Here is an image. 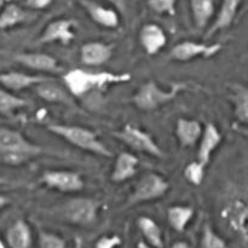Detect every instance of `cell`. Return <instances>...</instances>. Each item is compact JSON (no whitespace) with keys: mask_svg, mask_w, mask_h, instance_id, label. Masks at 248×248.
<instances>
[{"mask_svg":"<svg viewBox=\"0 0 248 248\" xmlns=\"http://www.w3.org/2000/svg\"><path fill=\"white\" fill-rule=\"evenodd\" d=\"M101 202L91 198H74L47 210L51 217L78 227H90L98 219Z\"/></svg>","mask_w":248,"mask_h":248,"instance_id":"3957f363","label":"cell"},{"mask_svg":"<svg viewBox=\"0 0 248 248\" xmlns=\"http://www.w3.org/2000/svg\"><path fill=\"white\" fill-rule=\"evenodd\" d=\"M38 248H67V242L55 232H40L38 235Z\"/></svg>","mask_w":248,"mask_h":248,"instance_id":"4dcf8cb0","label":"cell"},{"mask_svg":"<svg viewBox=\"0 0 248 248\" xmlns=\"http://www.w3.org/2000/svg\"><path fill=\"white\" fill-rule=\"evenodd\" d=\"M113 135L136 152L144 153L159 159L165 156L164 150L159 147L154 138L142 128L133 125H125L120 131H115Z\"/></svg>","mask_w":248,"mask_h":248,"instance_id":"52a82bcc","label":"cell"},{"mask_svg":"<svg viewBox=\"0 0 248 248\" xmlns=\"http://www.w3.org/2000/svg\"><path fill=\"white\" fill-rule=\"evenodd\" d=\"M53 0H23V6L31 11H41L48 9L52 5Z\"/></svg>","mask_w":248,"mask_h":248,"instance_id":"836d02e7","label":"cell"},{"mask_svg":"<svg viewBox=\"0 0 248 248\" xmlns=\"http://www.w3.org/2000/svg\"><path fill=\"white\" fill-rule=\"evenodd\" d=\"M241 2L242 0H222L220 9L218 11L217 16H216L215 22L208 28V31H206V38H210L213 34L229 28L234 23L235 18H236Z\"/></svg>","mask_w":248,"mask_h":248,"instance_id":"ffe728a7","label":"cell"},{"mask_svg":"<svg viewBox=\"0 0 248 248\" xmlns=\"http://www.w3.org/2000/svg\"><path fill=\"white\" fill-rule=\"evenodd\" d=\"M170 190V183L164 176L156 172L145 173L133 188L132 193L128 196L126 206L140 205V203L149 202L164 198Z\"/></svg>","mask_w":248,"mask_h":248,"instance_id":"8992f818","label":"cell"},{"mask_svg":"<svg viewBox=\"0 0 248 248\" xmlns=\"http://www.w3.org/2000/svg\"><path fill=\"white\" fill-rule=\"evenodd\" d=\"M138 39L144 52L149 56L157 55L167 44L166 31L161 26L152 22L143 24Z\"/></svg>","mask_w":248,"mask_h":248,"instance_id":"9a60e30c","label":"cell"},{"mask_svg":"<svg viewBox=\"0 0 248 248\" xmlns=\"http://www.w3.org/2000/svg\"><path fill=\"white\" fill-rule=\"evenodd\" d=\"M203 126L195 119L181 118L176 124V137L183 148H193L198 144Z\"/></svg>","mask_w":248,"mask_h":248,"instance_id":"44dd1931","label":"cell"},{"mask_svg":"<svg viewBox=\"0 0 248 248\" xmlns=\"http://www.w3.org/2000/svg\"><path fill=\"white\" fill-rule=\"evenodd\" d=\"M36 96L44 102L55 104H63V106L74 107V97L69 93L64 86L57 84L55 79H50L47 81H44L34 86Z\"/></svg>","mask_w":248,"mask_h":248,"instance_id":"e0dca14e","label":"cell"},{"mask_svg":"<svg viewBox=\"0 0 248 248\" xmlns=\"http://www.w3.org/2000/svg\"><path fill=\"white\" fill-rule=\"evenodd\" d=\"M140 159L131 153H120L115 157L113 170H111L110 179L115 183H121L132 178L138 171Z\"/></svg>","mask_w":248,"mask_h":248,"instance_id":"7402d4cb","label":"cell"},{"mask_svg":"<svg viewBox=\"0 0 248 248\" xmlns=\"http://www.w3.org/2000/svg\"><path fill=\"white\" fill-rule=\"evenodd\" d=\"M40 182L48 189L61 193H78L84 189L85 182L81 173L72 170H50L40 177Z\"/></svg>","mask_w":248,"mask_h":248,"instance_id":"9c48e42d","label":"cell"},{"mask_svg":"<svg viewBox=\"0 0 248 248\" xmlns=\"http://www.w3.org/2000/svg\"><path fill=\"white\" fill-rule=\"evenodd\" d=\"M205 165L195 160V161L190 162V164L186 166V169H184V177H186V179L189 183L198 186L202 183L203 177H205Z\"/></svg>","mask_w":248,"mask_h":248,"instance_id":"f546056e","label":"cell"},{"mask_svg":"<svg viewBox=\"0 0 248 248\" xmlns=\"http://www.w3.org/2000/svg\"><path fill=\"white\" fill-rule=\"evenodd\" d=\"M5 239L9 248H31L33 244L31 227L23 219L16 220L7 228Z\"/></svg>","mask_w":248,"mask_h":248,"instance_id":"603a6c76","label":"cell"},{"mask_svg":"<svg viewBox=\"0 0 248 248\" xmlns=\"http://www.w3.org/2000/svg\"><path fill=\"white\" fill-rule=\"evenodd\" d=\"M4 183V181H2V179H0V184H2Z\"/></svg>","mask_w":248,"mask_h":248,"instance_id":"b9f144b4","label":"cell"},{"mask_svg":"<svg viewBox=\"0 0 248 248\" xmlns=\"http://www.w3.org/2000/svg\"><path fill=\"white\" fill-rule=\"evenodd\" d=\"M147 5L153 12L157 15L174 16L177 0H147Z\"/></svg>","mask_w":248,"mask_h":248,"instance_id":"1f68e13d","label":"cell"},{"mask_svg":"<svg viewBox=\"0 0 248 248\" xmlns=\"http://www.w3.org/2000/svg\"><path fill=\"white\" fill-rule=\"evenodd\" d=\"M73 248H82V241L80 237H77L74 241V247Z\"/></svg>","mask_w":248,"mask_h":248,"instance_id":"f35d334b","label":"cell"},{"mask_svg":"<svg viewBox=\"0 0 248 248\" xmlns=\"http://www.w3.org/2000/svg\"><path fill=\"white\" fill-rule=\"evenodd\" d=\"M15 62L41 73H60L61 67L53 56L44 52H21L16 53Z\"/></svg>","mask_w":248,"mask_h":248,"instance_id":"2e32d148","label":"cell"},{"mask_svg":"<svg viewBox=\"0 0 248 248\" xmlns=\"http://www.w3.org/2000/svg\"><path fill=\"white\" fill-rule=\"evenodd\" d=\"M132 80L130 73L113 72H89V70L72 69L63 75L65 89L73 97L85 96L92 91L106 89L110 85H120Z\"/></svg>","mask_w":248,"mask_h":248,"instance_id":"7a4b0ae2","label":"cell"},{"mask_svg":"<svg viewBox=\"0 0 248 248\" xmlns=\"http://www.w3.org/2000/svg\"><path fill=\"white\" fill-rule=\"evenodd\" d=\"M201 246L202 248H229L224 239L219 236L208 223H206L203 227Z\"/></svg>","mask_w":248,"mask_h":248,"instance_id":"f1b7e54d","label":"cell"},{"mask_svg":"<svg viewBox=\"0 0 248 248\" xmlns=\"http://www.w3.org/2000/svg\"><path fill=\"white\" fill-rule=\"evenodd\" d=\"M77 21L72 18H57L46 24L39 36L40 44L61 43L68 45L75 39Z\"/></svg>","mask_w":248,"mask_h":248,"instance_id":"8fae6325","label":"cell"},{"mask_svg":"<svg viewBox=\"0 0 248 248\" xmlns=\"http://www.w3.org/2000/svg\"><path fill=\"white\" fill-rule=\"evenodd\" d=\"M194 23L198 29H205L216 11V0H190Z\"/></svg>","mask_w":248,"mask_h":248,"instance_id":"4316f807","label":"cell"},{"mask_svg":"<svg viewBox=\"0 0 248 248\" xmlns=\"http://www.w3.org/2000/svg\"><path fill=\"white\" fill-rule=\"evenodd\" d=\"M46 128L52 135L67 140L69 144L79 149L98 155V156H113L110 149L99 140L98 135L90 128L75 125H63V124H48Z\"/></svg>","mask_w":248,"mask_h":248,"instance_id":"277c9868","label":"cell"},{"mask_svg":"<svg viewBox=\"0 0 248 248\" xmlns=\"http://www.w3.org/2000/svg\"><path fill=\"white\" fill-rule=\"evenodd\" d=\"M0 248H7L6 244H5V241H4V240H2L1 234H0Z\"/></svg>","mask_w":248,"mask_h":248,"instance_id":"ab89813d","label":"cell"},{"mask_svg":"<svg viewBox=\"0 0 248 248\" xmlns=\"http://www.w3.org/2000/svg\"><path fill=\"white\" fill-rule=\"evenodd\" d=\"M44 154L45 149L29 140L21 131L0 127V165L18 167Z\"/></svg>","mask_w":248,"mask_h":248,"instance_id":"6da1fadb","label":"cell"},{"mask_svg":"<svg viewBox=\"0 0 248 248\" xmlns=\"http://www.w3.org/2000/svg\"><path fill=\"white\" fill-rule=\"evenodd\" d=\"M171 248H193L186 241H176Z\"/></svg>","mask_w":248,"mask_h":248,"instance_id":"8d00e7d4","label":"cell"},{"mask_svg":"<svg viewBox=\"0 0 248 248\" xmlns=\"http://www.w3.org/2000/svg\"><path fill=\"white\" fill-rule=\"evenodd\" d=\"M137 248H154V247L150 246V245H148L145 241H140L137 244Z\"/></svg>","mask_w":248,"mask_h":248,"instance_id":"74e56055","label":"cell"},{"mask_svg":"<svg viewBox=\"0 0 248 248\" xmlns=\"http://www.w3.org/2000/svg\"><path fill=\"white\" fill-rule=\"evenodd\" d=\"M186 89V84L183 81L173 82L170 89H164L156 81L149 80L136 91L132 102L140 110L152 111L173 101Z\"/></svg>","mask_w":248,"mask_h":248,"instance_id":"5b68a950","label":"cell"},{"mask_svg":"<svg viewBox=\"0 0 248 248\" xmlns=\"http://www.w3.org/2000/svg\"><path fill=\"white\" fill-rule=\"evenodd\" d=\"M28 102L14 92L0 87V115L11 116L15 111L24 108Z\"/></svg>","mask_w":248,"mask_h":248,"instance_id":"83f0119b","label":"cell"},{"mask_svg":"<svg viewBox=\"0 0 248 248\" xmlns=\"http://www.w3.org/2000/svg\"><path fill=\"white\" fill-rule=\"evenodd\" d=\"M90 18L98 26L108 29H116L120 26V16L114 7L104 6L93 0H79Z\"/></svg>","mask_w":248,"mask_h":248,"instance_id":"7c38bea8","label":"cell"},{"mask_svg":"<svg viewBox=\"0 0 248 248\" xmlns=\"http://www.w3.org/2000/svg\"><path fill=\"white\" fill-rule=\"evenodd\" d=\"M195 210L191 206L174 205L167 208V222L177 232H183L194 218Z\"/></svg>","mask_w":248,"mask_h":248,"instance_id":"d4e9b609","label":"cell"},{"mask_svg":"<svg viewBox=\"0 0 248 248\" xmlns=\"http://www.w3.org/2000/svg\"><path fill=\"white\" fill-rule=\"evenodd\" d=\"M223 48L222 44H205L198 41L186 40L176 44L172 47L170 56L177 62H188L198 57L210 58L220 52Z\"/></svg>","mask_w":248,"mask_h":248,"instance_id":"30bf717a","label":"cell"},{"mask_svg":"<svg viewBox=\"0 0 248 248\" xmlns=\"http://www.w3.org/2000/svg\"><path fill=\"white\" fill-rule=\"evenodd\" d=\"M10 202H11V200H10L9 196L0 194V211L6 207V206H9Z\"/></svg>","mask_w":248,"mask_h":248,"instance_id":"d590c367","label":"cell"},{"mask_svg":"<svg viewBox=\"0 0 248 248\" xmlns=\"http://www.w3.org/2000/svg\"><path fill=\"white\" fill-rule=\"evenodd\" d=\"M109 4L111 5V7L116 10L119 14L125 15L127 11V1L126 0H107Z\"/></svg>","mask_w":248,"mask_h":248,"instance_id":"e575fe53","label":"cell"},{"mask_svg":"<svg viewBox=\"0 0 248 248\" xmlns=\"http://www.w3.org/2000/svg\"><path fill=\"white\" fill-rule=\"evenodd\" d=\"M137 227L144 241L154 248H164V235L161 228L153 218L142 216L137 219Z\"/></svg>","mask_w":248,"mask_h":248,"instance_id":"484cf974","label":"cell"},{"mask_svg":"<svg viewBox=\"0 0 248 248\" xmlns=\"http://www.w3.org/2000/svg\"><path fill=\"white\" fill-rule=\"evenodd\" d=\"M223 220L228 228L236 235L244 246L247 245V218L248 206L244 199L232 198L223 206L220 211Z\"/></svg>","mask_w":248,"mask_h":248,"instance_id":"ba28073f","label":"cell"},{"mask_svg":"<svg viewBox=\"0 0 248 248\" xmlns=\"http://www.w3.org/2000/svg\"><path fill=\"white\" fill-rule=\"evenodd\" d=\"M34 18H36V14L34 11L15 2L7 1L0 11V31L29 23Z\"/></svg>","mask_w":248,"mask_h":248,"instance_id":"ac0fdd59","label":"cell"},{"mask_svg":"<svg viewBox=\"0 0 248 248\" xmlns=\"http://www.w3.org/2000/svg\"><path fill=\"white\" fill-rule=\"evenodd\" d=\"M114 53L113 45L102 41H89L80 47V61L86 65H101L108 62Z\"/></svg>","mask_w":248,"mask_h":248,"instance_id":"d6986e66","label":"cell"},{"mask_svg":"<svg viewBox=\"0 0 248 248\" xmlns=\"http://www.w3.org/2000/svg\"><path fill=\"white\" fill-rule=\"evenodd\" d=\"M223 140V135L219 128L213 123H208L203 126L202 133L200 136L198 144V154L196 160L202 165L207 166L211 161L212 154L220 145Z\"/></svg>","mask_w":248,"mask_h":248,"instance_id":"5bb4252c","label":"cell"},{"mask_svg":"<svg viewBox=\"0 0 248 248\" xmlns=\"http://www.w3.org/2000/svg\"><path fill=\"white\" fill-rule=\"evenodd\" d=\"M229 99L234 108V116L236 121L242 125H247L248 121V89L244 84L234 82L230 84Z\"/></svg>","mask_w":248,"mask_h":248,"instance_id":"cb8c5ba5","label":"cell"},{"mask_svg":"<svg viewBox=\"0 0 248 248\" xmlns=\"http://www.w3.org/2000/svg\"><path fill=\"white\" fill-rule=\"evenodd\" d=\"M2 2H7V1H11V0H1Z\"/></svg>","mask_w":248,"mask_h":248,"instance_id":"60d3db41","label":"cell"},{"mask_svg":"<svg viewBox=\"0 0 248 248\" xmlns=\"http://www.w3.org/2000/svg\"><path fill=\"white\" fill-rule=\"evenodd\" d=\"M123 244V240L118 235H104L94 244V248H118Z\"/></svg>","mask_w":248,"mask_h":248,"instance_id":"d6a6232c","label":"cell"},{"mask_svg":"<svg viewBox=\"0 0 248 248\" xmlns=\"http://www.w3.org/2000/svg\"><path fill=\"white\" fill-rule=\"evenodd\" d=\"M50 79L52 78L47 75H31L17 70H9L0 73V86L11 92H19Z\"/></svg>","mask_w":248,"mask_h":248,"instance_id":"4fadbf2b","label":"cell"}]
</instances>
